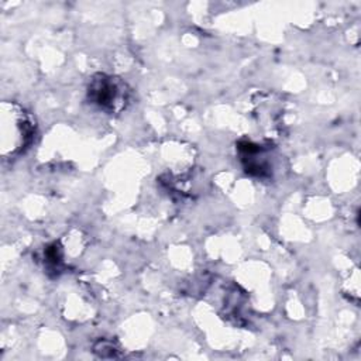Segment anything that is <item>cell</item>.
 <instances>
[{
  "label": "cell",
  "mask_w": 361,
  "mask_h": 361,
  "mask_svg": "<svg viewBox=\"0 0 361 361\" xmlns=\"http://www.w3.org/2000/svg\"><path fill=\"white\" fill-rule=\"evenodd\" d=\"M130 87L124 80L104 73L94 75L87 86L90 103L110 114L124 110L130 103Z\"/></svg>",
  "instance_id": "1"
},
{
  "label": "cell",
  "mask_w": 361,
  "mask_h": 361,
  "mask_svg": "<svg viewBox=\"0 0 361 361\" xmlns=\"http://www.w3.org/2000/svg\"><path fill=\"white\" fill-rule=\"evenodd\" d=\"M238 151L241 155V162L244 169L257 176H264L268 171V164L265 161V155L259 145L251 142H243L238 145Z\"/></svg>",
  "instance_id": "2"
}]
</instances>
